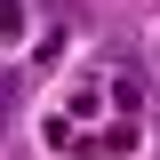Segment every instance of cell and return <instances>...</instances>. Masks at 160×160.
Listing matches in <instances>:
<instances>
[{"instance_id":"obj_1","label":"cell","mask_w":160,"mask_h":160,"mask_svg":"<svg viewBox=\"0 0 160 160\" xmlns=\"http://www.w3.org/2000/svg\"><path fill=\"white\" fill-rule=\"evenodd\" d=\"M8 112H16V72H0V136H8Z\"/></svg>"},{"instance_id":"obj_2","label":"cell","mask_w":160,"mask_h":160,"mask_svg":"<svg viewBox=\"0 0 160 160\" xmlns=\"http://www.w3.org/2000/svg\"><path fill=\"white\" fill-rule=\"evenodd\" d=\"M0 32H24V0H0Z\"/></svg>"}]
</instances>
